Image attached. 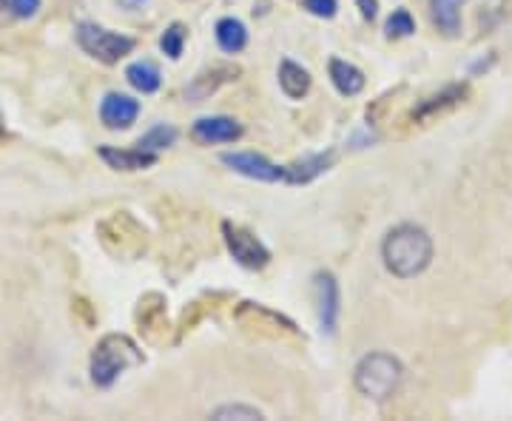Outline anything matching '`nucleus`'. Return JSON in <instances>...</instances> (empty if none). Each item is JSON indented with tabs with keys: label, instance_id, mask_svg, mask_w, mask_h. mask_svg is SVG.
<instances>
[{
	"label": "nucleus",
	"instance_id": "25",
	"mask_svg": "<svg viewBox=\"0 0 512 421\" xmlns=\"http://www.w3.org/2000/svg\"><path fill=\"white\" fill-rule=\"evenodd\" d=\"M15 20H18V15H15V6H12V0H0V29L12 26Z\"/></svg>",
	"mask_w": 512,
	"mask_h": 421
},
{
	"label": "nucleus",
	"instance_id": "2",
	"mask_svg": "<svg viewBox=\"0 0 512 421\" xmlns=\"http://www.w3.org/2000/svg\"><path fill=\"white\" fill-rule=\"evenodd\" d=\"M404 367L396 356L384 353V350H373L359 359V365L353 370V385L356 390L373 399V402H387L396 396V390L402 387Z\"/></svg>",
	"mask_w": 512,
	"mask_h": 421
},
{
	"label": "nucleus",
	"instance_id": "13",
	"mask_svg": "<svg viewBox=\"0 0 512 421\" xmlns=\"http://www.w3.org/2000/svg\"><path fill=\"white\" fill-rule=\"evenodd\" d=\"M328 72L330 83L336 86V92L345 94V97H356V94H362V89H365V72L359 66L348 63V60H342V57H330Z\"/></svg>",
	"mask_w": 512,
	"mask_h": 421
},
{
	"label": "nucleus",
	"instance_id": "5",
	"mask_svg": "<svg viewBox=\"0 0 512 421\" xmlns=\"http://www.w3.org/2000/svg\"><path fill=\"white\" fill-rule=\"evenodd\" d=\"M222 237L231 251V257L237 259V265L248 268V271H262L271 262V251L265 248V242L251 234L248 228L234 225V222H222Z\"/></svg>",
	"mask_w": 512,
	"mask_h": 421
},
{
	"label": "nucleus",
	"instance_id": "1",
	"mask_svg": "<svg viewBox=\"0 0 512 421\" xmlns=\"http://www.w3.org/2000/svg\"><path fill=\"white\" fill-rule=\"evenodd\" d=\"M382 259L384 268L393 276L413 279V276L424 274L430 268V262H433V239H430V234L421 225H413V222L396 225L384 237Z\"/></svg>",
	"mask_w": 512,
	"mask_h": 421
},
{
	"label": "nucleus",
	"instance_id": "21",
	"mask_svg": "<svg viewBox=\"0 0 512 421\" xmlns=\"http://www.w3.org/2000/svg\"><path fill=\"white\" fill-rule=\"evenodd\" d=\"M384 32H387L390 40H402V37H410L416 32V20H413V15L407 9H396L387 18V23H384Z\"/></svg>",
	"mask_w": 512,
	"mask_h": 421
},
{
	"label": "nucleus",
	"instance_id": "14",
	"mask_svg": "<svg viewBox=\"0 0 512 421\" xmlns=\"http://www.w3.org/2000/svg\"><path fill=\"white\" fill-rule=\"evenodd\" d=\"M311 86H313V77L305 66L293 63V60H288V57L279 63V89L285 92L288 100H302V97H308Z\"/></svg>",
	"mask_w": 512,
	"mask_h": 421
},
{
	"label": "nucleus",
	"instance_id": "16",
	"mask_svg": "<svg viewBox=\"0 0 512 421\" xmlns=\"http://www.w3.org/2000/svg\"><path fill=\"white\" fill-rule=\"evenodd\" d=\"M214 35H217V46L225 55H239L248 46V29L237 18H222L214 29Z\"/></svg>",
	"mask_w": 512,
	"mask_h": 421
},
{
	"label": "nucleus",
	"instance_id": "19",
	"mask_svg": "<svg viewBox=\"0 0 512 421\" xmlns=\"http://www.w3.org/2000/svg\"><path fill=\"white\" fill-rule=\"evenodd\" d=\"M177 143V129L174 126H168V123H157L154 129L146 131L143 137H140V143L137 146L146 148V151H154V154H160L163 148H171Z\"/></svg>",
	"mask_w": 512,
	"mask_h": 421
},
{
	"label": "nucleus",
	"instance_id": "27",
	"mask_svg": "<svg viewBox=\"0 0 512 421\" xmlns=\"http://www.w3.org/2000/svg\"><path fill=\"white\" fill-rule=\"evenodd\" d=\"M148 0H120V6L128 9V12H134V9H140V6H146Z\"/></svg>",
	"mask_w": 512,
	"mask_h": 421
},
{
	"label": "nucleus",
	"instance_id": "20",
	"mask_svg": "<svg viewBox=\"0 0 512 421\" xmlns=\"http://www.w3.org/2000/svg\"><path fill=\"white\" fill-rule=\"evenodd\" d=\"M185 40H188V29H185L183 23H171L163 32V37H160L163 55L168 57V60H180V57H183Z\"/></svg>",
	"mask_w": 512,
	"mask_h": 421
},
{
	"label": "nucleus",
	"instance_id": "4",
	"mask_svg": "<svg viewBox=\"0 0 512 421\" xmlns=\"http://www.w3.org/2000/svg\"><path fill=\"white\" fill-rule=\"evenodd\" d=\"M74 40H77V46H80L86 55L94 57V60H100L103 66H114V63H120L123 57H128L137 49V40H134V37L103 29V26L89 23V20H86V23H77Z\"/></svg>",
	"mask_w": 512,
	"mask_h": 421
},
{
	"label": "nucleus",
	"instance_id": "3",
	"mask_svg": "<svg viewBox=\"0 0 512 421\" xmlns=\"http://www.w3.org/2000/svg\"><path fill=\"white\" fill-rule=\"evenodd\" d=\"M143 365V353L140 348L123 336V333H109L97 342L92 353V382L97 387H111L128 367Z\"/></svg>",
	"mask_w": 512,
	"mask_h": 421
},
{
	"label": "nucleus",
	"instance_id": "12",
	"mask_svg": "<svg viewBox=\"0 0 512 421\" xmlns=\"http://www.w3.org/2000/svg\"><path fill=\"white\" fill-rule=\"evenodd\" d=\"M336 163V151H319V154H305L302 160L285 165V183L288 185H308L316 177H322L330 171V165Z\"/></svg>",
	"mask_w": 512,
	"mask_h": 421
},
{
	"label": "nucleus",
	"instance_id": "9",
	"mask_svg": "<svg viewBox=\"0 0 512 421\" xmlns=\"http://www.w3.org/2000/svg\"><path fill=\"white\" fill-rule=\"evenodd\" d=\"M140 111H143V106H140L137 97L109 92L103 97V103H100V120H103V126L109 131H126L137 123Z\"/></svg>",
	"mask_w": 512,
	"mask_h": 421
},
{
	"label": "nucleus",
	"instance_id": "6",
	"mask_svg": "<svg viewBox=\"0 0 512 421\" xmlns=\"http://www.w3.org/2000/svg\"><path fill=\"white\" fill-rule=\"evenodd\" d=\"M313 299H316V316H319L322 333L336 336L339 313H342V296H339V282L330 271H319L313 276Z\"/></svg>",
	"mask_w": 512,
	"mask_h": 421
},
{
	"label": "nucleus",
	"instance_id": "28",
	"mask_svg": "<svg viewBox=\"0 0 512 421\" xmlns=\"http://www.w3.org/2000/svg\"><path fill=\"white\" fill-rule=\"evenodd\" d=\"M3 131H6V123H3V114H0V137H3Z\"/></svg>",
	"mask_w": 512,
	"mask_h": 421
},
{
	"label": "nucleus",
	"instance_id": "22",
	"mask_svg": "<svg viewBox=\"0 0 512 421\" xmlns=\"http://www.w3.org/2000/svg\"><path fill=\"white\" fill-rule=\"evenodd\" d=\"M211 419H265V413L262 410H256V407H248V404H222L217 407L214 413H211Z\"/></svg>",
	"mask_w": 512,
	"mask_h": 421
},
{
	"label": "nucleus",
	"instance_id": "17",
	"mask_svg": "<svg viewBox=\"0 0 512 421\" xmlns=\"http://www.w3.org/2000/svg\"><path fill=\"white\" fill-rule=\"evenodd\" d=\"M126 80L128 86L137 89L140 94L160 92V86H163V74H160V69H157L151 60H137V63H131L126 69Z\"/></svg>",
	"mask_w": 512,
	"mask_h": 421
},
{
	"label": "nucleus",
	"instance_id": "10",
	"mask_svg": "<svg viewBox=\"0 0 512 421\" xmlns=\"http://www.w3.org/2000/svg\"><path fill=\"white\" fill-rule=\"evenodd\" d=\"M239 66L234 63H214V66H208V69H202L188 86H185V97L191 100V103H202V100H208L211 94H217L225 86V83H234L239 77Z\"/></svg>",
	"mask_w": 512,
	"mask_h": 421
},
{
	"label": "nucleus",
	"instance_id": "8",
	"mask_svg": "<svg viewBox=\"0 0 512 421\" xmlns=\"http://www.w3.org/2000/svg\"><path fill=\"white\" fill-rule=\"evenodd\" d=\"M245 134L242 123L228 117V114H214V117H200L191 126V140L200 146H217V143H237Z\"/></svg>",
	"mask_w": 512,
	"mask_h": 421
},
{
	"label": "nucleus",
	"instance_id": "26",
	"mask_svg": "<svg viewBox=\"0 0 512 421\" xmlns=\"http://www.w3.org/2000/svg\"><path fill=\"white\" fill-rule=\"evenodd\" d=\"M356 6H359L365 20H376V15H379V0H356Z\"/></svg>",
	"mask_w": 512,
	"mask_h": 421
},
{
	"label": "nucleus",
	"instance_id": "23",
	"mask_svg": "<svg viewBox=\"0 0 512 421\" xmlns=\"http://www.w3.org/2000/svg\"><path fill=\"white\" fill-rule=\"evenodd\" d=\"M302 9L311 12L313 18L330 20L336 18V12H339V0H302Z\"/></svg>",
	"mask_w": 512,
	"mask_h": 421
},
{
	"label": "nucleus",
	"instance_id": "7",
	"mask_svg": "<svg viewBox=\"0 0 512 421\" xmlns=\"http://www.w3.org/2000/svg\"><path fill=\"white\" fill-rule=\"evenodd\" d=\"M220 160L234 174H242L256 183H285V165L271 163L268 157H262L256 151H225Z\"/></svg>",
	"mask_w": 512,
	"mask_h": 421
},
{
	"label": "nucleus",
	"instance_id": "24",
	"mask_svg": "<svg viewBox=\"0 0 512 421\" xmlns=\"http://www.w3.org/2000/svg\"><path fill=\"white\" fill-rule=\"evenodd\" d=\"M12 6H15V15H18V20L35 18L37 12H40V0H12Z\"/></svg>",
	"mask_w": 512,
	"mask_h": 421
},
{
	"label": "nucleus",
	"instance_id": "11",
	"mask_svg": "<svg viewBox=\"0 0 512 421\" xmlns=\"http://www.w3.org/2000/svg\"><path fill=\"white\" fill-rule=\"evenodd\" d=\"M97 157L103 163L114 168V171H126V174H134V171H146V168H154L160 163V154L154 151H146V148H114V146H100L97 148Z\"/></svg>",
	"mask_w": 512,
	"mask_h": 421
},
{
	"label": "nucleus",
	"instance_id": "15",
	"mask_svg": "<svg viewBox=\"0 0 512 421\" xmlns=\"http://www.w3.org/2000/svg\"><path fill=\"white\" fill-rule=\"evenodd\" d=\"M467 0H430V18L444 37H458L461 32V6Z\"/></svg>",
	"mask_w": 512,
	"mask_h": 421
},
{
	"label": "nucleus",
	"instance_id": "18",
	"mask_svg": "<svg viewBox=\"0 0 512 421\" xmlns=\"http://www.w3.org/2000/svg\"><path fill=\"white\" fill-rule=\"evenodd\" d=\"M464 94H467V86H450V89H444L441 94L427 97L419 109L413 111V120H430V117H436L444 109H453V106H458L464 100Z\"/></svg>",
	"mask_w": 512,
	"mask_h": 421
}]
</instances>
